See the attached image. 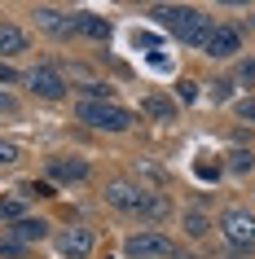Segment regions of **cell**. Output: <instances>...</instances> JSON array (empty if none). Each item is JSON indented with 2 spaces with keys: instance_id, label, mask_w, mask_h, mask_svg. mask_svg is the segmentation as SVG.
I'll return each mask as SVG.
<instances>
[{
  "instance_id": "obj_3",
  "label": "cell",
  "mask_w": 255,
  "mask_h": 259,
  "mask_svg": "<svg viewBox=\"0 0 255 259\" xmlns=\"http://www.w3.org/2000/svg\"><path fill=\"white\" fill-rule=\"evenodd\" d=\"M80 123H88V127H97V132H128L132 127V114L123 106H115V101H80Z\"/></svg>"
},
{
  "instance_id": "obj_6",
  "label": "cell",
  "mask_w": 255,
  "mask_h": 259,
  "mask_svg": "<svg viewBox=\"0 0 255 259\" xmlns=\"http://www.w3.org/2000/svg\"><path fill=\"white\" fill-rule=\"evenodd\" d=\"M27 83H31V93L44 97V101H57V97L66 93V79H62L53 66H35V70H27Z\"/></svg>"
},
{
  "instance_id": "obj_22",
  "label": "cell",
  "mask_w": 255,
  "mask_h": 259,
  "mask_svg": "<svg viewBox=\"0 0 255 259\" xmlns=\"http://www.w3.org/2000/svg\"><path fill=\"white\" fill-rule=\"evenodd\" d=\"M189 233H194V237H198V233H207V220H202V215H189Z\"/></svg>"
},
{
  "instance_id": "obj_16",
  "label": "cell",
  "mask_w": 255,
  "mask_h": 259,
  "mask_svg": "<svg viewBox=\"0 0 255 259\" xmlns=\"http://www.w3.org/2000/svg\"><path fill=\"white\" fill-rule=\"evenodd\" d=\"M229 167H233V171H251V154H246V150H233V154H229Z\"/></svg>"
},
{
  "instance_id": "obj_20",
  "label": "cell",
  "mask_w": 255,
  "mask_h": 259,
  "mask_svg": "<svg viewBox=\"0 0 255 259\" xmlns=\"http://www.w3.org/2000/svg\"><path fill=\"white\" fill-rule=\"evenodd\" d=\"M0 114H18V101L5 93V88H0Z\"/></svg>"
},
{
  "instance_id": "obj_11",
  "label": "cell",
  "mask_w": 255,
  "mask_h": 259,
  "mask_svg": "<svg viewBox=\"0 0 255 259\" xmlns=\"http://www.w3.org/2000/svg\"><path fill=\"white\" fill-rule=\"evenodd\" d=\"M49 176L53 180H84L88 176V163L84 158H49Z\"/></svg>"
},
{
  "instance_id": "obj_10",
  "label": "cell",
  "mask_w": 255,
  "mask_h": 259,
  "mask_svg": "<svg viewBox=\"0 0 255 259\" xmlns=\"http://www.w3.org/2000/svg\"><path fill=\"white\" fill-rule=\"evenodd\" d=\"M70 22H75V31L80 35H88V40H110V22L97 14H70Z\"/></svg>"
},
{
  "instance_id": "obj_23",
  "label": "cell",
  "mask_w": 255,
  "mask_h": 259,
  "mask_svg": "<svg viewBox=\"0 0 255 259\" xmlns=\"http://www.w3.org/2000/svg\"><path fill=\"white\" fill-rule=\"evenodd\" d=\"M238 114H242V119H251V123H255V101H242V106H238Z\"/></svg>"
},
{
  "instance_id": "obj_24",
  "label": "cell",
  "mask_w": 255,
  "mask_h": 259,
  "mask_svg": "<svg viewBox=\"0 0 255 259\" xmlns=\"http://www.w3.org/2000/svg\"><path fill=\"white\" fill-rule=\"evenodd\" d=\"M172 259H189V255H185V250H172Z\"/></svg>"
},
{
  "instance_id": "obj_9",
  "label": "cell",
  "mask_w": 255,
  "mask_h": 259,
  "mask_svg": "<svg viewBox=\"0 0 255 259\" xmlns=\"http://www.w3.org/2000/svg\"><path fill=\"white\" fill-rule=\"evenodd\" d=\"M9 233H14L18 246H31V242H44V237H49V224H44V220H27V215H22V220H14V229H9Z\"/></svg>"
},
{
  "instance_id": "obj_21",
  "label": "cell",
  "mask_w": 255,
  "mask_h": 259,
  "mask_svg": "<svg viewBox=\"0 0 255 259\" xmlns=\"http://www.w3.org/2000/svg\"><path fill=\"white\" fill-rule=\"evenodd\" d=\"M0 83H18V70L5 66V62H0Z\"/></svg>"
},
{
  "instance_id": "obj_5",
  "label": "cell",
  "mask_w": 255,
  "mask_h": 259,
  "mask_svg": "<svg viewBox=\"0 0 255 259\" xmlns=\"http://www.w3.org/2000/svg\"><path fill=\"white\" fill-rule=\"evenodd\" d=\"M220 229H225V237H229L233 246H246V250L255 246V220L246 215V211H238V206L220 215Z\"/></svg>"
},
{
  "instance_id": "obj_17",
  "label": "cell",
  "mask_w": 255,
  "mask_h": 259,
  "mask_svg": "<svg viewBox=\"0 0 255 259\" xmlns=\"http://www.w3.org/2000/svg\"><path fill=\"white\" fill-rule=\"evenodd\" d=\"M22 193H27V198H49V185H40V180H27V185H22Z\"/></svg>"
},
{
  "instance_id": "obj_15",
  "label": "cell",
  "mask_w": 255,
  "mask_h": 259,
  "mask_svg": "<svg viewBox=\"0 0 255 259\" xmlns=\"http://www.w3.org/2000/svg\"><path fill=\"white\" fill-rule=\"evenodd\" d=\"M0 259H27V246H18L14 237H5L0 242Z\"/></svg>"
},
{
  "instance_id": "obj_18",
  "label": "cell",
  "mask_w": 255,
  "mask_h": 259,
  "mask_svg": "<svg viewBox=\"0 0 255 259\" xmlns=\"http://www.w3.org/2000/svg\"><path fill=\"white\" fill-rule=\"evenodd\" d=\"M14 158H18V145H14V141H0V167L14 163Z\"/></svg>"
},
{
  "instance_id": "obj_7",
  "label": "cell",
  "mask_w": 255,
  "mask_h": 259,
  "mask_svg": "<svg viewBox=\"0 0 255 259\" xmlns=\"http://www.w3.org/2000/svg\"><path fill=\"white\" fill-rule=\"evenodd\" d=\"M202 49H207V57H233L242 49V35L233 27H211V35H207Z\"/></svg>"
},
{
  "instance_id": "obj_8",
  "label": "cell",
  "mask_w": 255,
  "mask_h": 259,
  "mask_svg": "<svg viewBox=\"0 0 255 259\" xmlns=\"http://www.w3.org/2000/svg\"><path fill=\"white\" fill-rule=\"evenodd\" d=\"M57 250L66 259H88V250H93V229H66L57 237Z\"/></svg>"
},
{
  "instance_id": "obj_14",
  "label": "cell",
  "mask_w": 255,
  "mask_h": 259,
  "mask_svg": "<svg viewBox=\"0 0 255 259\" xmlns=\"http://www.w3.org/2000/svg\"><path fill=\"white\" fill-rule=\"evenodd\" d=\"M150 119H163V123H176V106L172 101H163V97H145V106H141Z\"/></svg>"
},
{
  "instance_id": "obj_1",
  "label": "cell",
  "mask_w": 255,
  "mask_h": 259,
  "mask_svg": "<svg viewBox=\"0 0 255 259\" xmlns=\"http://www.w3.org/2000/svg\"><path fill=\"white\" fill-rule=\"evenodd\" d=\"M150 18H154L159 27H167L180 44H207V35H211V18H202L198 9H189V5H154Z\"/></svg>"
},
{
  "instance_id": "obj_2",
  "label": "cell",
  "mask_w": 255,
  "mask_h": 259,
  "mask_svg": "<svg viewBox=\"0 0 255 259\" xmlns=\"http://www.w3.org/2000/svg\"><path fill=\"white\" fill-rule=\"evenodd\" d=\"M106 202L115 206V211H128V215H163V211H167L163 198H150V193H141L136 185H128V180H115V185H110Z\"/></svg>"
},
{
  "instance_id": "obj_12",
  "label": "cell",
  "mask_w": 255,
  "mask_h": 259,
  "mask_svg": "<svg viewBox=\"0 0 255 259\" xmlns=\"http://www.w3.org/2000/svg\"><path fill=\"white\" fill-rule=\"evenodd\" d=\"M35 22L44 31H53V35H75V22L66 14H57V9H35Z\"/></svg>"
},
{
  "instance_id": "obj_4",
  "label": "cell",
  "mask_w": 255,
  "mask_h": 259,
  "mask_svg": "<svg viewBox=\"0 0 255 259\" xmlns=\"http://www.w3.org/2000/svg\"><path fill=\"white\" fill-rule=\"evenodd\" d=\"M123 250L132 259H172V237L167 233H132L128 242H123Z\"/></svg>"
},
{
  "instance_id": "obj_13",
  "label": "cell",
  "mask_w": 255,
  "mask_h": 259,
  "mask_svg": "<svg viewBox=\"0 0 255 259\" xmlns=\"http://www.w3.org/2000/svg\"><path fill=\"white\" fill-rule=\"evenodd\" d=\"M27 49V35L14 27V22H0V57H14Z\"/></svg>"
},
{
  "instance_id": "obj_19",
  "label": "cell",
  "mask_w": 255,
  "mask_h": 259,
  "mask_svg": "<svg viewBox=\"0 0 255 259\" xmlns=\"http://www.w3.org/2000/svg\"><path fill=\"white\" fill-rule=\"evenodd\" d=\"M0 220H22V206L18 202H0Z\"/></svg>"
}]
</instances>
